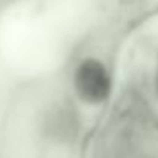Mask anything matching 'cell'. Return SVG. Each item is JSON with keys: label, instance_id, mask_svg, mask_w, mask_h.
Segmentation results:
<instances>
[{"label": "cell", "instance_id": "1", "mask_svg": "<svg viewBox=\"0 0 158 158\" xmlns=\"http://www.w3.org/2000/svg\"><path fill=\"white\" fill-rule=\"evenodd\" d=\"M75 91L78 97L89 103H103L110 92V80L106 68L95 58H86L75 71Z\"/></svg>", "mask_w": 158, "mask_h": 158}, {"label": "cell", "instance_id": "2", "mask_svg": "<svg viewBox=\"0 0 158 158\" xmlns=\"http://www.w3.org/2000/svg\"><path fill=\"white\" fill-rule=\"evenodd\" d=\"M123 3H137V2H140V0H121Z\"/></svg>", "mask_w": 158, "mask_h": 158}, {"label": "cell", "instance_id": "3", "mask_svg": "<svg viewBox=\"0 0 158 158\" xmlns=\"http://www.w3.org/2000/svg\"><path fill=\"white\" fill-rule=\"evenodd\" d=\"M155 85H157V91H158V75H157V81H155Z\"/></svg>", "mask_w": 158, "mask_h": 158}]
</instances>
